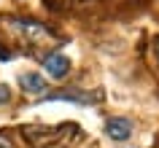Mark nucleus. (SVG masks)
<instances>
[{"instance_id":"10","label":"nucleus","mask_w":159,"mask_h":148,"mask_svg":"<svg viewBox=\"0 0 159 148\" xmlns=\"http://www.w3.org/2000/svg\"><path fill=\"white\" fill-rule=\"evenodd\" d=\"M154 54H157V59H159V35L154 38Z\"/></svg>"},{"instance_id":"8","label":"nucleus","mask_w":159,"mask_h":148,"mask_svg":"<svg viewBox=\"0 0 159 148\" xmlns=\"http://www.w3.org/2000/svg\"><path fill=\"white\" fill-rule=\"evenodd\" d=\"M0 59H3V62H8V59H14V51H8V46H6L3 41H0Z\"/></svg>"},{"instance_id":"1","label":"nucleus","mask_w":159,"mask_h":148,"mask_svg":"<svg viewBox=\"0 0 159 148\" xmlns=\"http://www.w3.org/2000/svg\"><path fill=\"white\" fill-rule=\"evenodd\" d=\"M22 137L35 148H51V146H65L70 140H81V127L73 121L57 124V127H46V124H25L19 127Z\"/></svg>"},{"instance_id":"11","label":"nucleus","mask_w":159,"mask_h":148,"mask_svg":"<svg viewBox=\"0 0 159 148\" xmlns=\"http://www.w3.org/2000/svg\"><path fill=\"white\" fill-rule=\"evenodd\" d=\"M157 148H159V146H157Z\"/></svg>"},{"instance_id":"4","label":"nucleus","mask_w":159,"mask_h":148,"mask_svg":"<svg viewBox=\"0 0 159 148\" xmlns=\"http://www.w3.org/2000/svg\"><path fill=\"white\" fill-rule=\"evenodd\" d=\"M43 67H46L49 78H54V81H62V78L70 73V59H67L65 54L54 51V54H46V57H43Z\"/></svg>"},{"instance_id":"6","label":"nucleus","mask_w":159,"mask_h":148,"mask_svg":"<svg viewBox=\"0 0 159 148\" xmlns=\"http://www.w3.org/2000/svg\"><path fill=\"white\" fill-rule=\"evenodd\" d=\"M19 86L25 92H33V94H46V78L41 73H22L19 75Z\"/></svg>"},{"instance_id":"3","label":"nucleus","mask_w":159,"mask_h":148,"mask_svg":"<svg viewBox=\"0 0 159 148\" xmlns=\"http://www.w3.org/2000/svg\"><path fill=\"white\" fill-rule=\"evenodd\" d=\"M54 100H67V102H78V105H97L102 102V92H84V89H59V92H49V94H41L38 102H54Z\"/></svg>"},{"instance_id":"7","label":"nucleus","mask_w":159,"mask_h":148,"mask_svg":"<svg viewBox=\"0 0 159 148\" xmlns=\"http://www.w3.org/2000/svg\"><path fill=\"white\" fill-rule=\"evenodd\" d=\"M6 102H11V89L6 83H0V105H6Z\"/></svg>"},{"instance_id":"5","label":"nucleus","mask_w":159,"mask_h":148,"mask_svg":"<svg viewBox=\"0 0 159 148\" xmlns=\"http://www.w3.org/2000/svg\"><path fill=\"white\" fill-rule=\"evenodd\" d=\"M105 135H108L111 140L121 143V140H127L132 135V121H129L127 116H111L108 121H105Z\"/></svg>"},{"instance_id":"2","label":"nucleus","mask_w":159,"mask_h":148,"mask_svg":"<svg viewBox=\"0 0 159 148\" xmlns=\"http://www.w3.org/2000/svg\"><path fill=\"white\" fill-rule=\"evenodd\" d=\"M3 22H6L11 33L16 35L25 46H30V49H51V46H57V43L62 41V35H59V33H54L49 25L35 22V19L6 16Z\"/></svg>"},{"instance_id":"9","label":"nucleus","mask_w":159,"mask_h":148,"mask_svg":"<svg viewBox=\"0 0 159 148\" xmlns=\"http://www.w3.org/2000/svg\"><path fill=\"white\" fill-rule=\"evenodd\" d=\"M0 148H14V143L8 140V135H3V132H0Z\"/></svg>"}]
</instances>
